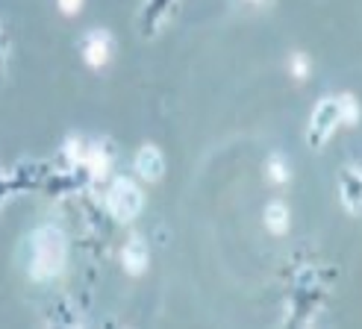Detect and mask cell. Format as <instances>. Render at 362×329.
Listing matches in <instances>:
<instances>
[{
	"instance_id": "cell-1",
	"label": "cell",
	"mask_w": 362,
	"mask_h": 329,
	"mask_svg": "<svg viewBox=\"0 0 362 329\" xmlns=\"http://www.w3.org/2000/svg\"><path fill=\"white\" fill-rule=\"evenodd\" d=\"M68 265V241L62 229L57 227H42L33 232L30 239V259H27V273L35 282H50L65 273Z\"/></svg>"
},
{
	"instance_id": "cell-2",
	"label": "cell",
	"mask_w": 362,
	"mask_h": 329,
	"mask_svg": "<svg viewBox=\"0 0 362 329\" xmlns=\"http://www.w3.org/2000/svg\"><path fill=\"white\" fill-rule=\"evenodd\" d=\"M106 209H110V215L118 224H130L144 209V194L133 179L118 177L110 186V191H106Z\"/></svg>"
},
{
	"instance_id": "cell-3",
	"label": "cell",
	"mask_w": 362,
	"mask_h": 329,
	"mask_svg": "<svg viewBox=\"0 0 362 329\" xmlns=\"http://www.w3.org/2000/svg\"><path fill=\"white\" fill-rule=\"evenodd\" d=\"M336 126H341L339 97H324V100H318V106L313 109V118H310V130H306L310 148H324V144L330 141V136L336 133Z\"/></svg>"
},
{
	"instance_id": "cell-4",
	"label": "cell",
	"mask_w": 362,
	"mask_h": 329,
	"mask_svg": "<svg viewBox=\"0 0 362 329\" xmlns=\"http://www.w3.org/2000/svg\"><path fill=\"white\" fill-rule=\"evenodd\" d=\"M83 59L88 68H103L112 59V35L106 30H92L83 39Z\"/></svg>"
},
{
	"instance_id": "cell-5",
	"label": "cell",
	"mask_w": 362,
	"mask_h": 329,
	"mask_svg": "<svg viewBox=\"0 0 362 329\" xmlns=\"http://www.w3.org/2000/svg\"><path fill=\"white\" fill-rule=\"evenodd\" d=\"M121 265H124V270L130 273V277H141V273L148 270V265H151V247H148V241H144L141 235H133V239L124 244Z\"/></svg>"
},
{
	"instance_id": "cell-6",
	"label": "cell",
	"mask_w": 362,
	"mask_h": 329,
	"mask_svg": "<svg viewBox=\"0 0 362 329\" xmlns=\"http://www.w3.org/2000/svg\"><path fill=\"white\" fill-rule=\"evenodd\" d=\"M136 171L144 182H159L165 177V156L156 144H144V148L136 153Z\"/></svg>"
},
{
	"instance_id": "cell-7",
	"label": "cell",
	"mask_w": 362,
	"mask_h": 329,
	"mask_svg": "<svg viewBox=\"0 0 362 329\" xmlns=\"http://www.w3.org/2000/svg\"><path fill=\"white\" fill-rule=\"evenodd\" d=\"M339 194H341V203L348 206V212H362V168H359V164L345 168Z\"/></svg>"
},
{
	"instance_id": "cell-8",
	"label": "cell",
	"mask_w": 362,
	"mask_h": 329,
	"mask_svg": "<svg viewBox=\"0 0 362 329\" xmlns=\"http://www.w3.org/2000/svg\"><path fill=\"white\" fill-rule=\"evenodd\" d=\"M80 162H83V168L92 174L95 179H103L106 174H110V153H106L100 144H95V148H88V153H83L80 156Z\"/></svg>"
},
{
	"instance_id": "cell-9",
	"label": "cell",
	"mask_w": 362,
	"mask_h": 329,
	"mask_svg": "<svg viewBox=\"0 0 362 329\" xmlns=\"http://www.w3.org/2000/svg\"><path fill=\"white\" fill-rule=\"evenodd\" d=\"M262 221H265V227L274 232V235H283L286 229H288V221H292V215H288V209H286V203H268L265 206V215H262Z\"/></svg>"
},
{
	"instance_id": "cell-10",
	"label": "cell",
	"mask_w": 362,
	"mask_h": 329,
	"mask_svg": "<svg viewBox=\"0 0 362 329\" xmlns=\"http://www.w3.org/2000/svg\"><path fill=\"white\" fill-rule=\"evenodd\" d=\"M339 109H341V124H356L359 121V103H356L354 95H341Z\"/></svg>"
},
{
	"instance_id": "cell-11",
	"label": "cell",
	"mask_w": 362,
	"mask_h": 329,
	"mask_svg": "<svg viewBox=\"0 0 362 329\" xmlns=\"http://www.w3.org/2000/svg\"><path fill=\"white\" fill-rule=\"evenodd\" d=\"M265 174H268V179H271V182H277V186H280V182H286L288 177H292V174H288V168H286L283 156H271V159H268Z\"/></svg>"
},
{
	"instance_id": "cell-12",
	"label": "cell",
	"mask_w": 362,
	"mask_h": 329,
	"mask_svg": "<svg viewBox=\"0 0 362 329\" xmlns=\"http://www.w3.org/2000/svg\"><path fill=\"white\" fill-rule=\"evenodd\" d=\"M288 65H292V74H295L298 80H303L306 74H310V59H306L303 53H295L292 62H288Z\"/></svg>"
},
{
	"instance_id": "cell-13",
	"label": "cell",
	"mask_w": 362,
	"mask_h": 329,
	"mask_svg": "<svg viewBox=\"0 0 362 329\" xmlns=\"http://www.w3.org/2000/svg\"><path fill=\"white\" fill-rule=\"evenodd\" d=\"M83 4L86 0H57V6H59L62 15H77L83 9Z\"/></svg>"
}]
</instances>
